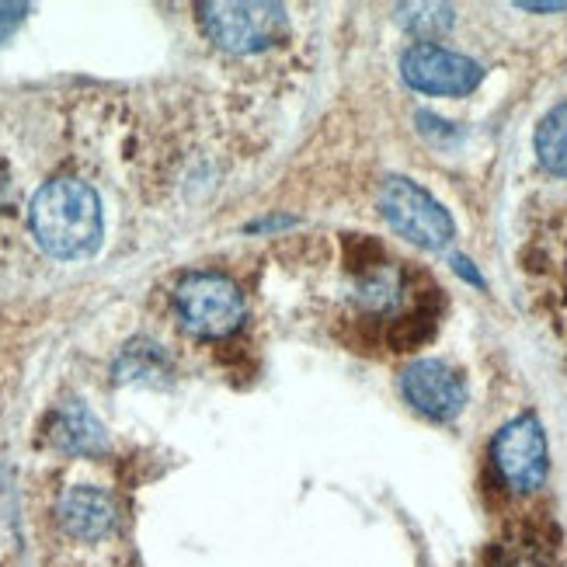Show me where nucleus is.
Returning <instances> with one entry per match:
<instances>
[{
	"label": "nucleus",
	"mask_w": 567,
	"mask_h": 567,
	"mask_svg": "<svg viewBox=\"0 0 567 567\" xmlns=\"http://www.w3.org/2000/svg\"><path fill=\"white\" fill-rule=\"evenodd\" d=\"M24 216H29V230L35 244L56 261L91 258L105 240L102 195L81 178L45 182L32 195Z\"/></svg>",
	"instance_id": "f257e3e1"
},
{
	"label": "nucleus",
	"mask_w": 567,
	"mask_h": 567,
	"mask_svg": "<svg viewBox=\"0 0 567 567\" xmlns=\"http://www.w3.org/2000/svg\"><path fill=\"white\" fill-rule=\"evenodd\" d=\"M199 24L213 45L227 53H261L289 32V14L282 4H261V0H213L199 4Z\"/></svg>",
	"instance_id": "f03ea898"
},
{
	"label": "nucleus",
	"mask_w": 567,
	"mask_h": 567,
	"mask_svg": "<svg viewBox=\"0 0 567 567\" xmlns=\"http://www.w3.org/2000/svg\"><path fill=\"white\" fill-rule=\"evenodd\" d=\"M175 310L182 328L195 338H227L244 320V292L219 272H192L175 286Z\"/></svg>",
	"instance_id": "7ed1b4c3"
},
{
	"label": "nucleus",
	"mask_w": 567,
	"mask_h": 567,
	"mask_svg": "<svg viewBox=\"0 0 567 567\" xmlns=\"http://www.w3.org/2000/svg\"><path fill=\"white\" fill-rule=\"evenodd\" d=\"M380 209L393 230L425 251H442L456 234L446 206L411 178H386L380 188Z\"/></svg>",
	"instance_id": "20e7f679"
},
{
	"label": "nucleus",
	"mask_w": 567,
	"mask_h": 567,
	"mask_svg": "<svg viewBox=\"0 0 567 567\" xmlns=\"http://www.w3.org/2000/svg\"><path fill=\"white\" fill-rule=\"evenodd\" d=\"M491 463H495L502 484L515 495H533V491L544 487L550 474V450L539 417L519 414L505 422L491 442Z\"/></svg>",
	"instance_id": "39448f33"
},
{
	"label": "nucleus",
	"mask_w": 567,
	"mask_h": 567,
	"mask_svg": "<svg viewBox=\"0 0 567 567\" xmlns=\"http://www.w3.org/2000/svg\"><path fill=\"white\" fill-rule=\"evenodd\" d=\"M401 73L414 91L442 94V97L471 94L484 81L481 63H474L463 53H453V49H446V45H435V42L411 45L401 56Z\"/></svg>",
	"instance_id": "423d86ee"
},
{
	"label": "nucleus",
	"mask_w": 567,
	"mask_h": 567,
	"mask_svg": "<svg viewBox=\"0 0 567 567\" xmlns=\"http://www.w3.org/2000/svg\"><path fill=\"white\" fill-rule=\"evenodd\" d=\"M401 393L404 401L432 417V422H453V417L466 408V383L453 365L439 359L411 362L401 373Z\"/></svg>",
	"instance_id": "0eeeda50"
},
{
	"label": "nucleus",
	"mask_w": 567,
	"mask_h": 567,
	"mask_svg": "<svg viewBox=\"0 0 567 567\" xmlns=\"http://www.w3.org/2000/svg\"><path fill=\"white\" fill-rule=\"evenodd\" d=\"M56 523L70 539H81V544H97L118 526V508L115 498L102 487L78 484L66 487L60 502H56Z\"/></svg>",
	"instance_id": "6e6552de"
},
{
	"label": "nucleus",
	"mask_w": 567,
	"mask_h": 567,
	"mask_svg": "<svg viewBox=\"0 0 567 567\" xmlns=\"http://www.w3.org/2000/svg\"><path fill=\"white\" fill-rule=\"evenodd\" d=\"M45 442L66 456H102L109 453L105 425L81 401H63L45 417Z\"/></svg>",
	"instance_id": "1a4fd4ad"
},
{
	"label": "nucleus",
	"mask_w": 567,
	"mask_h": 567,
	"mask_svg": "<svg viewBox=\"0 0 567 567\" xmlns=\"http://www.w3.org/2000/svg\"><path fill=\"white\" fill-rule=\"evenodd\" d=\"M536 157L550 175L567 178V102L554 105L536 126Z\"/></svg>",
	"instance_id": "9d476101"
},
{
	"label": "nucleus",
	"mask_w": 567,
	"mask_h": 567,
	"mask_svg": "<svg viewBox=\"0 0 567 567\" xmlns=\"http://www.w3.org/2000/svg\"><path fill=\"white\" fill-rule=\"evenodd\" d=\"M21 227V188L14 182V171L0 151V258L11 251V244Z\"/></svg>",
	"instance_id": "9b49d317"
},
{
	"label": "nucleus",
	"mask_w": 567,
	"mask_h": 567,
	"mask_svg": "<svg viewBox=\"0 0 567 567\" xmlns=\"http://www.w3.org/2000/svg\"><path fill=\"white\" fill-rule=\"evenodd\" d=\"M398 21L411 35H422V39H435L442 32L453 29V8L450 4H401L398 8Z\"/></svg>",
	"instance_id": "f8f14e48"
},
{
	"label": "nucleus",
	"mask_w": 567,
	"mask_h": 567,
	"mask_svg": "<svg viewBox=\"0 0 567 567\" xmlns=\"http://www.w3.org/2000/svg\"><path fill=\"white\" fill-rule=\"evenodd\" d=\"M502 564L498 567H554V554L544 544V536L536 533H519L498 550Z\"/></svg>",
	"instance_id": "ddd939ff"
},
{
	"label": "nucleus",
	"mask_w": 567,
	"mask_h": 567,
	"mask_svg": "<svg viewBox=\"0 0 567 567\" xmlns=\"http://www.w3.org/2000/svg\"><path fill=\"white\" fill-rule=\"evenodd\" d=\"M164 369V355L157 352V344H146V341H133L126 344V352L118 359V380H151Z\"/></svg>",
	"instance_id": "4468645a"
},
{
	"label": "nucleus",
	"mask_w": 567,
	"mask_h": 567,
	"mask_svg": "<svg viewBox=\"0 0 567 567\" xmlns=\"http://www.w3.org/2000/svg\"><path fill=\"white\" fill-rule=\"evenodd\" d=\"M32 8L29 4H11V0H0V42L11 39L18 32V24L24 21Z\"/></svg>",
	"instance_id": "2eb2a0df"
},
{
	"label": "nucleus",
	"mask_w": 567,
	"mask_h": 567,
	"mask_svg": "<svg viewBox=\"0 0 567 567\" xmlns=\"http://www.w3.org/2000/svg\"><path fill=\"white\" fill-rule=\"evenodd\" d=\"M523 11H567V4H519Z\"/></svg>",
	"instance_id": "dca6fc26"
}]
</instances>
